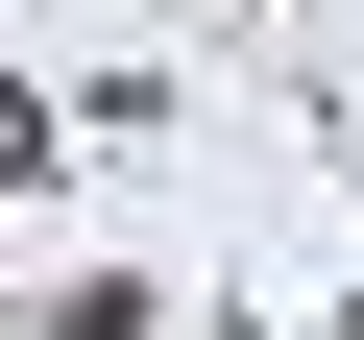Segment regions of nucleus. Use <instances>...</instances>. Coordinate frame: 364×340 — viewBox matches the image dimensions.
Here are the masks:
<instances>
[{
  "instance_id": "1",
  "label": "nucleus",
  "mask_w": 364,
  "mask_h": 340,
  "mask_svg": "<svg viewBox=\"0 0 364 340\" xmlns=\"http://www.w3.org/2000/svg\"><path fill=\"white\" fill-rule=\"evenodd\" d=\"M25 170H49V97H25V73H0V195H25Z\"/></svg>"
}]
</instances>
